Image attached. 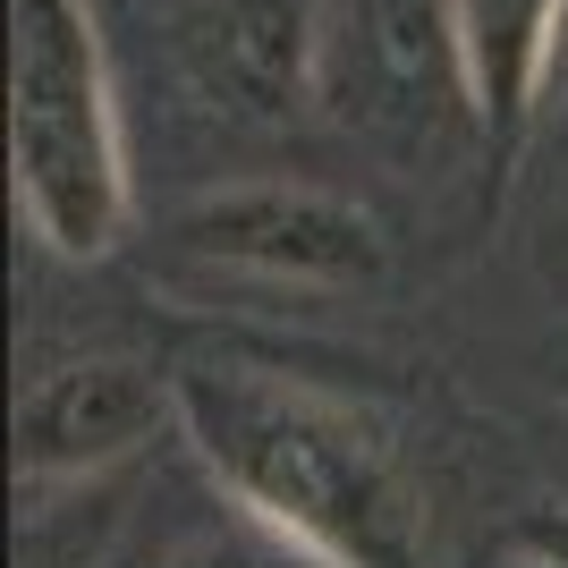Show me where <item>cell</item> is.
<instances>
[{"label": "cell", "instance_id": "6da1fadb", "mask_svg": "<svg viewBox=\"0 0 568 568\" xmlns=\"http://www.w3.org/2000/svg\"><path fill=\"white\" fill-rule=\"evenodd\" d=\"M170 390L237 518L281 526L339 568H425V493L356 407L237 365H187Z\"/></svg>", "mask_w": 568, "mask_h": 568}, {"label": "cell", "instance_id": "7a4b0ae2", "mask_svg": "<svg viewBox=\"0 0 568 568\" xmlns=\"http://www.w3.org/2000/svg\"><path fill=\"white\" fill-rule=\"evenodd\" d=\"M9 170L18 213L51 255L94 263L128 237V136L102 60L94 0H18L9 9Z\"/></svg>", "mask_w": 568, "mask_h": 568}, {"label": "cell", "instance_id": "3957f363", "mask_svg": "<svg viewBox=\"0 0 568 568\" xmlns=\"http://www.w3.org/2000/svg\"><path fill=\"white\" fill-rule=\"evenodd\" d=\"M170 237L204 263L255 272V281H306V288H356L382 272V230L365 204L332 187H288V179H246L213 187L170 221Z\"/></svg>", "mask_w": 568, "mask_h": 568}, {"label": "cell", "instance_id": "277c9868", "mask_svg": "<svg viewBox=\"0 0 568 568\" xmlns=\"http://www.w3.org/2000/svg\"><path fill=\"white\" fill-rule=\"evenodd\" d=\"M179 416V390L128 365V356H69L51 374L26 382L18 399V484L26 493H60V484H102L111 467Z\"/></svg>", "mask_w": 568, "mask_h": 568}, {"label": "cell", "instance_id": "5b68a950", "mask_svg": "<svg viewBox=\"0 0 568 568\" xmlns=\"http://www.w3.org/2000/svg\"><path fill=\"white\" fill-rule=\"evenodd\" d=\"M195 94L230 119H281L306 111L314 60H323V0H195L179 26Z\"/></svg>", "mask_w": 568, "mask_h": 568}, {"label": "cell", "instance_id": "8992f818", "mask_svg": "<svg viewBox=\"0 0 568 568\" xmlns=\"http://www.w3.org/2000/svg\"><path fill=\"white\" fill-rule=\"evenodd\" d=\"M442 34H450L467 111L484 119V136L500 153H518L551 85V60H560L568 0H442Z\"/></svg>", "mask_w": 568, "mask_h": 568}, {"label": "cell", "instance_id": "52a82bcc", "mask_svg": "<svg viewBox=\"0 0 568 568\" xmlns=\"http://www.w3.org/2000/svg\"><path fill=\"white\" fill-rule=\"evenodd\" d=\"M26 535H18V568H94L102 544H111L119 509H94L85 518V500H51V493H26Z\"/></svg>", "mask_w": 568, "mask_h": 568}, {"label": "cell", "instance_id": "ba28073f", "mask_svg": "<svg viewBox=\"0 0 568 568\" xmlns=\"http://www.w3.org/2000/svg\"><path fill=\"white\" fill-rule=\"evenodd\" d=\"M170 568H339V560H332V551H314V544H297V535H281V526L246 518V526H230V535L187 544Z\"/></svg>", "mask_w": 568, "mask_h": 568}, {"label": "cell", "instance_id": "9c48e42d", "mask_svg": "<svg viewBox=\"0 0 568 568\" xmlns=\"http://www.w3.org/2000/svg\"><path fill=\"white\" fill-rule=\"evenodd\" d=\"M509 551H535V560L568 568V509H535V518L509 535Z\"/></svg>", "mask_w": 568, "mask_h": 568}, {"label": "cell", "instance_id": "30bf717a", "mask_svg": "<svg viewBox=\"0 0 568 568\" xmlns=\"http://www.w3.org/2000/svg\"><path fill=\"white\" fill-rule=\"evenodd\" d=\"M500 568H551V560H535V551H509V560H500Z\"/></svg>", "mask_w": 568, "mask_h": 568}]
</instances>
